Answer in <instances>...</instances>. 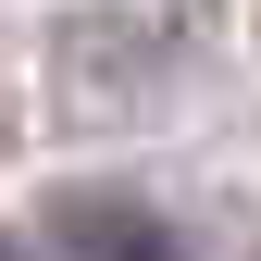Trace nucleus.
Segmentation results:
<instances>
[{"mask_svg":"<svg viewBox=\"0 0 261 261\" xmlns=\"http://www.w3.org/2000/svg\"><path fill=\"white\" fill-rule=\"evenodd\" d=\"M0 261H25V249H13V237H0Z\"/></svg>","mask_w":261,"mask_h":261,"instance_id":"nucleus-2","label":"nucleus"},{"mask_svg":"<svg viewBox=\"0 0 261 261\" xmlns=\"http://www.w3.org/2000/svg\"><path fill=\"white\" fill-rule=\"evenodd\" d=\"M62 261H187L149 199H62Z\"/></svg>","mask_w":261,"mask_h":261,"instance_id":"nucleus-1","label":"nucleus"}]
</instances>
